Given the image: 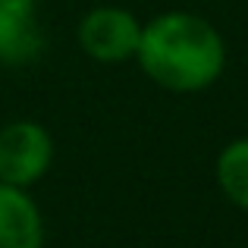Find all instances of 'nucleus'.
I'll list each match as a JSON object with an SVG mask.
<instances>
[{"instance_id": "423d86ee", "label": "nucleus", "mask_w": 248, "mask_h": 248, "mask_svg": "<svg viewBox=\"0 0 248 248\" xmlns=\"http://www.w3.org/2000/svg\"><path fill=\"white\" fill-rule=\"evenodd\" d=\"M214 176H217V186L226 195V201L236 204L239 211H248V135L232 139L217 154Z\"/></svg>"}, {"instance_id": "f257e3e1", "label": "nucleus", "mask_w": 248, "mask_h": 248, "mask_svg": "<svg viewBox=\"0 0 248 248\" xmlns=\"http://www.w3.org/2000/svg\"><path fill=\"white\" fill-rule=\"evenodd\" d=\"M141 73L173 94L207 91L226 69V41L217 25L188 10L148 19L135 50Z\"/></svg>"}, {"instance_id": "7ed1b4c3", "label": "nucleus", "mask_w": 248, "mask_h": 248, "mask_svg": "<svg viewBox=\"0 0 248 248\" xmlns=\"http://www.w3.org/2000/svg\"><path fill=\"white\" fill-rule=\"evenodd\" d=\"M141 29L145 22L126 6H94L79 22V47L97 63L135 60Z\"/></svg>"}, {"instance_id": "20e7f679", "label": "nucleus", "mask_w": 248, "mask_h": 248, "mask_svg": "<svg viewBox=\"0 0 248 248\" xmlns=\"http://www.w3.org/2000/svg\"><path fill=\"white\" fill-rule=\"evenodd\" d=\"M44 50L47 31L41 22V0H0V66H31Z\"/></svg>"}, {"instance_id": "f03ea898", "label": "nucleus", "mask_w": 248, "mask_h": 248, "mask_svg": "<svg viewBox=\"0 0 248 248\" xmlns=\"http://www.w3.org/2000/svg\"><path fill=\"white\" fill-rule=\"evenodd\" d=\"M54 164V139L35 120H13L0 126V182L31 188Z\"/></svg>"}, {"instance_id": "39448f33", "label": "nucleus", "mask_w": 248, "mask_h": 248, "mask_svg": "<svg viewBox=\"0 0 248 248\" xmlns=\"http://www.w3.org/2000/svg\"><path fill=\"white\" fill-rule=\"evenodd\" d=\"M0 248H44V217L29 188L0 182Z\"/></svg>"}]
</instances>
